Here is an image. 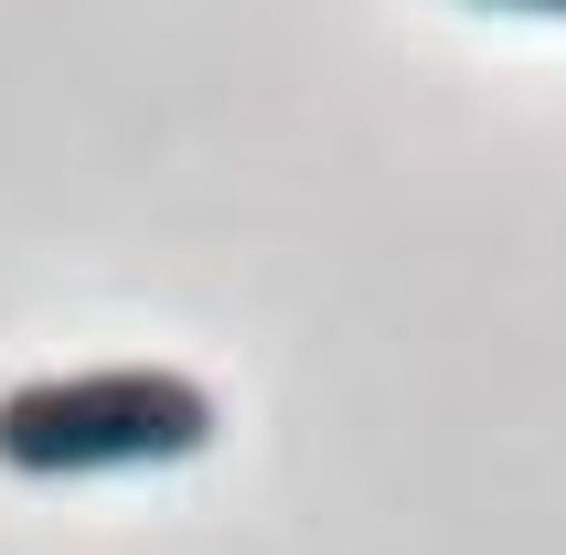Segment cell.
Returning <instances> with one entry per match:
<instances>
[{
	"label": "cell",
	"instance_id": "1",
	"mask_svg": "<svg viewBox=\"0 0 566 555\" xmlns=\"http://www.w3.org/2000/svg\"><path fill=\"white\" fill-rule=\"evenodd\" d=\"M214 449V396L171 364H107V374H43L0 396V470L86 481V470H160Z\"/></svg>",
	"mask_w": 566,
	"mask_h": 555
},
{
	"label": "cell",
	"instance_id": "2",
	"mask_svg": "<svg viewBox=\"0 0 566 555\" xmlns=\"http://www.w3.org/2000/svg\"><path fill=\"white\" fill-rule=\"evenodd\" d=\"M481 11H535V22H566V0H481Z\"/></svg>",
	"mask_w": 566,
	"mask_h": 555
}]
</instances>
